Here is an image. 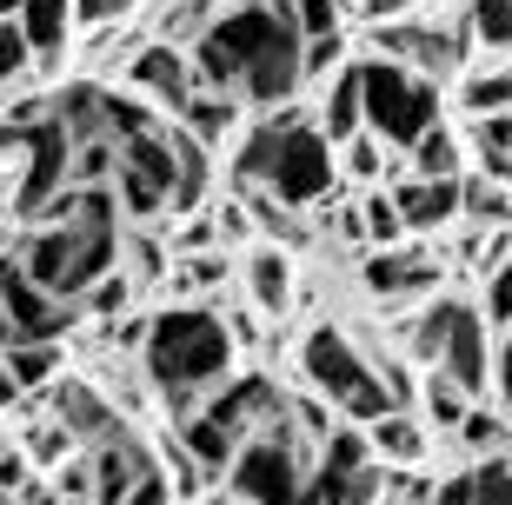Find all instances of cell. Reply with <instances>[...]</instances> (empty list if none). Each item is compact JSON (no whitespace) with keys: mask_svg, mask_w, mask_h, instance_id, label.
<instances>
[{"mask_svg":"<svg viewBox=\"0 0 512 505\" xmlns=\"http://www.w3.org/2000/svg\"><path fill=\"white\" fill-rule=\"evenodd\" d=\"M220 280H227L220 253H193V260H180V286H187V293H213Z\"/></svg>","mask_w":512,"mask_h":505,"instance_id":"8d00e7d4","label":"cell"},{"mask_svg":"<svg viewBox=\"0 0 512 505\" xmlns=\"http://www.w3.org/2000/svg\"><path fill=\"white\" fill-rule=\"evenodd\" d=\"M313 133H320L326 147H346L353 133H366V127H360V74H353V67L333 80V94H326V107H320V120H313Z\"/></svg>","mask_w":512,"mask_h":505,"instance_id":"ffe728a7","label":"cell"},{"mask_svg":"<svg viewBox=\"0 0 512 505\" xmlns=\"http://www.w3.org/2000/svg\"><path fill=\"white\" fill-rule=\"evenodd\" d=\"M366 7H373V14H380V7H393V0H366Z\"/></svg>","mask_w":512,"mask_h":505,"instance_id":"f907efd6","label":"cell"},{"mask_svg":"<svg viewBox=\"0 0 512 505\" xmlns=\"http://www.w3.org/2000/svg\"><path fill=\"white\" fill-rule=\"evenodd\" d=\"M167 147H173V187H167V206L173 213H187V206H200V193H207V147L200 140H187L180 127H167Z\"/></svg>","mask_w":512,"mask_h":505,"instance_id":"ac0fdd59","label":"cell"},{"mask_svg":"<svg viewBox=\"0 0 512 505\" xmlns=\"http://www.w3.org/2000/svg\"><path fill=\"white\" fill-rule=\"evenodd\" d=\"M127 80H133V94H153L160 107H187L193 100V67L180 47H167V40H153V47H140V54L127 60Z\"/></svg>","mask_w":512,"mask_h":505,"instance_id":"5bb4252c","label":"cell"},{"mask_svg":"<svg viewBox=\"0 0 512 505\" xmlns=\"http://www.w3.org/2000/svg\"><path fill=\"white\" fill-rule=\"evenodd\" d=\"M247 293H253V306L273 313V319L293 306V260H286L280 246H260V253L247 260Z\"/></svg>","mask_w":512,"mask_h":505,"instance_id":"e0dca14e","label":"cell"},{"mask_svg":"<svg viewBox=\"0 0 512 505\" xmlns=\"http://www.w3.org/2000/svg\"><path fill=\"white\" fill-rule=\"evenodd\" d=\"M60 432H67V439H107V432L120 426L114 412L100 406L94 393H87V386H60V419H54Z\"/></svg>","mask_w":512,"mask_h":505,"instance_id":"7402d4cb","label":"cell"},{"mask_svg":"<svg viewBox=\"0 0 512 505\" xmlns=\"http://www.w3.org/2000/svg\"><path fill=\"white\" fill-rule=\"evenodd\" d=\"M360 233H366V240H380V246H393L399 233H406V226H399V213H393V200H386V193H373V200L360 206Z\"/></svg>","mask_w":512,"mask_h":505,"instance_id":"e575fe53","label":"cell"},{"mask_svg":"<svg viewBox=\"0 0 512 505\" xmlns=\"http://www.w3.org/2000/svg\"><path fill=\"white\" fill-rule=\"evenodd\" d=\"M140 359H147L153 393L167 399L173 419H193V412H200V406H207V399L233 379L227 319L207 313V306H167V313L147 319Z\"/></svg>","mask_w":512,"mask_h":505,"instance_id":"3957f363","label":"cell"},{"mask_svg":"<svg viewBox=\"0 0 512 505\" xmlns=\"http://www.w3.org/2000/svg\"><path fill=\"white\" fill-rule=\"evenodd\" d=\"M0 505H14V499H7V492H0Z\"/></svg>","mask_w":512,"mask_h":505,"instance_id":"f5cc1de1","label":"cell"},{"mask_svg":"<svg viewBox=\"0 0 512 505\" xmlns=\"http://www.w3.org/2000/svg\"><path fill=\"white\" fill-rule=\"evenodd\" d=\"M459 213H473V220H486V226H506V187H486V180L459 187Z\"/></svg>","mask_w":512,"mask_h":505,"instance_id":"836d02e7","label":"cell"},{"mask_svg":"<svg viewBox=\"0 0 512 505\" xmlns=\"http://www.w3.org/2000/svg\"><path fill=\"white\" fill-rule=\"evenodd\" d=\"M413 180H459V140L446 127L413 140Z\"/></svg>","mask_w":512,"mask_h":505,"instance_id":"d4e9b609","label":"cell"},{"mask_svg":"<svg viewBox=\"0 0 512 505\" xmlns=\"http://www.w3.org/2000/svg\"><path fill=\"white\" fill-rule=\"evenodd\" d=\"M67 333V306L27 286L20 260H0V353L7 346H60Z\"/></svg>","mask_w":512,"mask_h":505,"instance_id":"9c48e42d","label":"cell"},{"mask_svg":"<svg viewBox=\"0 0 512 505\" xmlns=\"http://www.w3.org/2000/svg\"><path fill=\"white\" fill-rule=\"evenodd\" d=\"M360 439H366V452H380L393 466H419V459H426V432H419V419H406V412H380Z\"/></svg>","mask_w":512,"mask_h":505,"instance_id":"d6986e66","label":"cell"},{"mask_svg":"<svg viewBox=\"0 0 512 505\" xmlns=\"http://www.w3.org/2000/svg\"><path fill=\"white\" fill-rule=\"evenodd\" d=\"M360 280H366V293H380V300H406V293H426V286H439V266H433V253L380 246V253L360 266Z\"/></svg>","mask_w":512,"mask_h":505,"instance_id":"9a60e30c","label":"cell"},{"mask_svg":"<svg viewBox=\"0 0 512 505\" xmlns=\"http://www.w3.org/2000/svg\"><path fill=\"white\" fill-rule=\"evenodd\" d=\"M27 60H34V54H27V40H20V27H14V20H0V87L27 74Z\"/></svg>","mask_w":512,"mask_h":505,"instance_id":"74e56055","label":"cell"},{"mask_svg":"<svg viewBox=\"0 0 512 505\" xmlns=\"http://www.w3.org/2000/svg\"><path fill=\"white\" fill-rule=\"evenodd\" d=\"M506 313H512V273H506V246H493V266H486V319L479 326H506Z\"/></svg>","mask_w":512,"mask_h":505,"instance_id":"1f68e13d","label":"cell"},{"mask_svg":"<svg viewBox=\"0 0 512 505\" xmlns=\"http://www.w3.org/2000/svg\"><path fill=\"white\" fill-rule=\"evenodd\" d=\"M280 406H286V399H280V386H273L266 373H233L207 406L193 412V419H180V439H173V446L187 452L200 472H227L233 452L247 446Z\"/></svg>","mask_w":512,"mask_h":505,"instance_id":"5b68a950","label":"cell"},{"mask_svg":"<svg viewBox=\"0 0 512 505\" xmlns=\"http://www.w3.org/2000/svg\"><path fill=\"white\" fill-rule=\"evenodd\" d=\"M167 266H160V246L153 240H133V280H160Z\"/></svg>","mask_w":512,"mask_h":505,"instance_id":"ee69618b","label":"cell"},{"mask_svg":"<svg viewBox=\"0 0 512 505\" xmlns=\"http://www.w3.org/2000/svg\"><path fill=\"white\" fill-rule=\"evenodd\" d=\"M207 505H240V499H233V492H227V499H207Z\"/></svg>","mask_w":512,"mask_h":505,"instance_id":"681fc988","label":"cell"},{"mask_svg":"<svg viewBox=\"0 0 512 505\" xmlns=\"http://www.w3.org/2000/svg\"><path fill=\"white\" fill-rule=\"evenodd\" d=\"M120 505H167V472H147V479H140Z\"/></svg>","mask_w":512,"mask_h":505,"instance_id":"7bdbcfd3","label":"cell"},{"mask_svg":"<svg viewBox=\"0 0 512 505\" xmlns=\"http://www.w3.org/2000/svg\"><path fill=\"white\" fill-rule=\"evenodd\" d=\"M87 300H94V313H120V306L133 300V280H120V273H100V280L87 286Z\"/></svg>","mask_w":512,"mask_h":505,"instance_id":"ab89813d","label":"cell"},{"mask_svg":"<svg viewBox=\"0 0 512 505\" xmlns=\"http://www.w3.org/2000/svg\"><path fill=\"white\" fill-rule=\"evenodd\" d=\"M380 47L393 54V67H406V74H419V80H433V87H439V74H453V67H459V47H466V40H459L453 27L399 20V27H380Z\"/></svg>","mask_w":512,"mask_h":505,"instance_id":"7c38bea8","label":"cell"},{"mask_svg":"<svg viewBox=\"0 0 512 505\" xmlns=\"http://www.w3.org/2000/svg\"><path fill=\"white\" fill-rule=\"evenodd\" d=\"M180 133H187V140H200V147H213L220 133H233V100L200 94V87H193V100L180 107Z\"/></svg>","mask_w":512,"mask_h":505,"instance_id":"cb8c5ba5","label":"cell"},{"mask_svg":"<svg viewBox=\"0 0 512 505\" xmlns=\"http://www.w3.org/2000/svg\"><path fill=\"white\" fill-rule=\"evenodd\" d=\"M20 7H27V0H0V20H20Z\"/></svg>","mask_w":512,"mask_h":505,"instance_id":"c3c4849f","label":"cell"},{"mask_svg":"<svg viewBox=\"0 0 512 505\" xmlns=\"http://www.w3.org/2000/svg\"><path fill=\"white\" fill-rule=\"evenodd\" d=\"M466 147H473L479 173H486L493 187H506V167H512V127H506V113H486V120H473Z\"/></svg>","mask_w":512,"mask_h":505,"instance_id":"603a6c76","label":"cell"},{"mask_svg":"<svg viewBox=\"0 0 512 505\" xmlns=\"http://www.w3.org/2000/svg\"><path fill=\"white\" fill-rule=\"evenodd\" d=\"M419 399H426V412H433V426H459V412L473 406V399L459 393L446 373H426V386H419Z\"/></svg>","mask_w":512,"mask_h":505,"instance_id":"4dcf8cb0","label":"cell"},{"mask_svg":"<svg viewBox=\"0 0 512 505\" xmlns=\"http://www.w3.org/2000/svg\"><path fill=\"white\" fill-rule=\"evenodd\" d=\"M473 34L493 47V54H506V40H512V7L506 0H473Z\"/></svg>","mask_w":512,"mask_h":505,"instance_id":"d6a6232c","label":"cell"},{"mask_svg":"<svg viewBox=\"0 0 512 505\" xmlns=\"http://www.w3.org/2000/svg\"><path fill=\"white\" fill-rule=\"evenodd\" d=\"M153 472L147 446L133 439V432H107V439H94V459H87V505H120L140 479Z\"/></svg>","mask_w":512,"mask_h":505,"instance_id":"4fadbf2b","label":"cell"},{"mask_svg":"<svg viewBox=\"0 0 512 505\" xmlns=\"http://www.w3.org/2000/svg\"><path fill=\"white\" fill-rule=\"evenodd\" d=\"M286 14H293L300 47H306V40H333V34H340V0H293Z\"/></svg>","mask_w":512,"mask_h":505,"instance_id":"f1b7e54d","label":"cell"},{"mask_svg":"<svg viewBox=\"0 0 512 505\" xmlns=\"http://www.w3.org/2000/svg\"><path fill=\"white\" fill-rule=\"evenodd\" d=\"M393 7H406V0H393Z\"/></svg>","mask_w":512,"mask_h":505,"instance_id":"db71d44e","label":"cell"},{"mask_svg":"<svg viewBox=\"0 0 512 505\" xmlns=\"http://www.w3.org/2000/svg\"><path fill=\"white\" fill-rule=\"evenodd\" d=\"M433 499V486H419V479H386L380 505H426Z\"/></svg>","mask_w":512,"mask_h":505,"instance_id":"60d3db41","label":"cell"},{"mask_svg":"<svg viewBox=\"0 0 512 505\" xmlns=\"http://www.w3.org/2000/svg\"><path fill=\"white\" fill-rule=\"evenodd\" d=\"M0 366H7V379H14L20 393H34V386H47L60 373V346H7Z\"/></svg>","mask_w":512,"mask_h":505,"instance_id":"484cf974","label":"cell"},{"mask_svg":"<svg viewBox=\"0 0 512 505\" xmlns=\"http://www.w3.org/2000/svg\"><path fill=\"white\" fill-rule=\"evenodd\" d=\"M233 173H240L247 187H266V200H280L286 213H293V206L333 200L340 160H333V147L313 133V120L280 113V120H266L247 147H240V167H233Z\"/></svg>","mask_w":512,"mask_h":505,"instance_id":"277c9868","label":"cell"},{"mask_svg":"<svg viewBox=\"0 0 512 505\" xmlns=\"http://www.w3.org/2000/svg\"><path fill=\"white\" fill-rule=\"evenodd\" d=\"M247 233H253V220L240 206H220V213H213V240H247Z\"/></svg>","mask_w":512,"mask_h":505,"instance_id":"b9f144b4","label":"cell"},{"mask_svg":"<svg viewBox=\"0 0 512 505\" xmlns=\"http://www.w3.org/2000/svg\"><path fill=\"white\" fill-rule=\"evenodd\" d=\"M60 505H87V499H60Z\"/></svg>","mask_w":512,"mask_h":505,"instance_id":"816d5d0a","label":"cell"},{"mask_svg":"<svg viewBox=\"0 0 512 505\" xmlns=\"http://www.w3.org/2000/svg\"><path fill=\"white\" fill-rule=\"evenodd\" d=\"M459 439H466L479 459H499V452H506V419H499V406H466L459 412Z\"/></svg>","mask_w":512,"mask_h":505,"instance_id":"4316f807","label":"cell"},{"mask_svg":"<svg viewBox=\"0 0 512 505\" xmlns=\"http://www.w3.org/2000/svg\"><path fill=\"white\" fill-rule=\"evenodd\" d=\"M466 479H473V505H512V466H506V452H499V459H479Z\"/></svg>","mask_w":512,"mask_h":505,"instance_id":"f546056e","label":"cell"},{"mask_svg":"<svg viewBox=\"0 0 512 505\" xmlns=\"http://www.w3.org/2000/svg\"><path fill=\"white\" fill-rule=\"evenodd\" d=\"M253 220H260V233H280V240H300V220L286 213L280 200H266V193H253Z\"/></svg>","mask_w":512,"mask_h":505,"instance_id":"f35d334b","label":"cell"},{"mask_svg":"<svg viewBox=\"0 0 512 505\" xmlns=\"http://www.w3.org/2000/svg\"><path fill=\"white\" fill-rule=\"evenodd\" d=\"M346 173H353V180H380L386 173V153H380L373 133H353V140H346Z\"/></svg>","mask_w":512,"mask_h":505,"instance_id":"d590c367","label":"cell"},{"mask_svg":"<svg viewBox=\"0 0 512 505\" xmlns=\"http://www.w3.org/2000/svg\"><path fill=\"white\" fill-rule=\"evenodd\" d=\"M60 452H67V432H60V426H40L34 432V459H60Z\"/></svg>","mask_w":512,"mask_h":505,"instance_id":"f6af8a7d","label":"cell"},{"mask_svg":"<svg viewBox=\"0 0 512 505\" xmlns=\"http://www.w3.org/2000/svg\"><path fill=\"white\" fill-rule=\"evenodd\" d=\"M433 373H446L466 399L486 393V326H479L473 306L446 300V326H439V346H433Z\"/></svg>","mask_w":512,"mask_h":505,"instance_id":"8fae6325","label":"cell"},{"mask_svg":"<svg viewBox=\"0 0 512 505\" xmlns=\"http://www.w3.org/2000/svg\"><path fill=\"white\" fill-rule=\"evenodd\" d=\"M14 399H20V386L7 379V366H0V406H14Z\"/></svg>","mask_w":512,"mask_h":505,"instance_id":"7dc6e473","label":"cell"},{"mask_svg":"<svg viewBox=\"0 0 512 505\" xmlns=\"http://www.w3.org/2000/svg\"><path fill=\"white\" fill-rule=\"evenodd\" d=\"M300 373H306V386L320 399H333L353 426H373L380 412H393L386 393H380V379H373V359H366L340 326H313V333L300 339Z\"/></svg>","mask_w":512,"mask_h":505,"instance_id":"ba28073f","label":"cell"},{"mask_svg":"<svg viewBox=\"0 0 512 505\" xmlns=\"http://www.w3.org/2000/svg\"><path fill=\"white\" fill-rule=\"evenodd\" d=\"M193 87L200 94H240L253 107H280L300 87V34H293V14L286 7H266V0H240L227 14H213L200 27V40L187 47Z\"/></svg>","mask_w":512,"mask_h":505,"instance_id":"6da1fadb","label":"cell"},{"mask_svg":"<svg viewBox=\"0 0 512 505\" xmlns=\"http://www.w3.org/2000/svg\"><path fill=\"white\" fill-rule=\"evenodd\" d=\"M147 339V319H127V326H114V346H140Z\"/></svg>","mask_w":512,"mask_h":505,"instance_id":"bcb514c9","label":"cell"},{"mask_svg":"<svg viewBox=\"0 0 512 505\" xmlns=\"http://www.w3.org/2000/svg\"><path fill=\"white\" fill-rule=\"evenodd\" d=\"M306 439L293 432V419H286V406L266 419L260 432H253L247 446L233 452V499L240 505H300L306 499Z\"/></svg>","mask_w":512,"mask_h":505,"instance_id":"52a82bcc","label":"cell"},{"mask_svg":"<svg viewBox=\"0 0 512 505\" xmlns=\"http://www.w3.org/2000/svg\"><path fill=\"white\" fill-rule=\"evenodd\" d=\"M360 127L380 147H413L419 133L439 127V87L433 80L406 74L393 60H360Z\"/></svg>","mask_w":512,"mask_h":505,"instance_id":"8992f818","label":"cell"},{"mask_svg":"<svg viewBox=\"0 0 512 505\" xmlns=\"http://www.w3.org/2000/svg\"><path fill=\"white\" fill-rule=\"evenodd\" d=\"M20 153H27V173H20V187H14V213L20 220H40L47 200L67 187V160H74V147H67V133H60L54 120H40V127L20 133Z\"/></svg>","mask_w":512,"mask_h":505,"instance_id":"30bf717a","label":"cell"},{"mask_svg":"<svg viewBox=\"0 0 512 505\" xmlns=\"http://www.w3.org/2000/svg\"><path fill=\"white\" fill-rule=\"evenodd\" d=\"M14 27H20V40H27V54H60L74 14H67V0H27Z\"/></svg>","mask_w":512,"mask_h":505,"instance_id":"44dd1931","label":"cell"},{"mask_svg":"<svg viewBox=\"0 0 512 505\" xmlns=\"http://www.w3.org/2000/svg\"><path fill=\"white\" fill-rule=\"evenodd\" d=\"M120 260V220H114V193L107 187H60L47 200V226H40L27 253H20V273L27 286H40L47 300H80L100 273H114Z\"/></svg>","mask_w":512,"mask_h":505,"instance_id":"7a4b0ae2","label":"cell"},{"mask_svg":"<svg viewBox=\"0 0 512 505\" xmlns=\"http://www.w3.org/2000/svg\"><path fill=\"white\" fill-rule=\"evenodd\" d=\"M386 200H393L406 233H433V226L459 220V180H399Z\"/></svg>","mask_w":512,"mask_h":505,"instance_id":"2e32d148","label":"cell"},{"mask_svg":"<svg viewBox=\"0 0 512 505\" xmlns=\"http://www.w3.org/2000/svg\"><path fill=\"white\" fill-rule=\"evenodd\" d=\"M506 100H512V87H506V67H486V74H473L466 80V94H459V107L473 113V120H486V113H506Z\"/></svg>","mask_w":512,"mask_h":505,"instance_id":"83f0119b","label":"cell"}]
</instances>
